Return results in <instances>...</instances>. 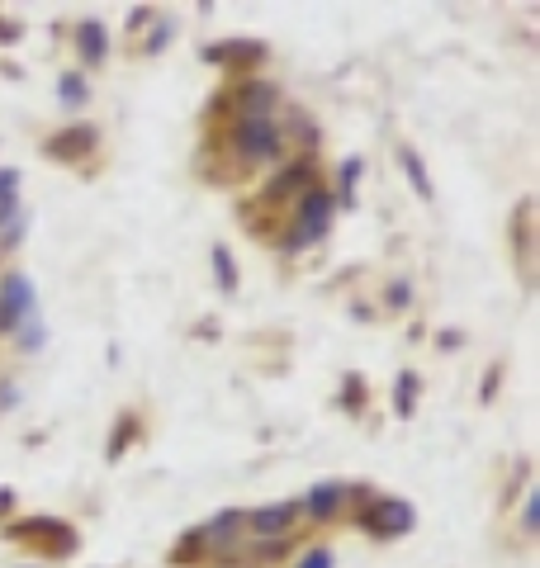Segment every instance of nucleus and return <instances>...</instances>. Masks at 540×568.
<instances>
[{"mask_svg": "<svg viewBox=\"0 0 540 568\" xmlns=\"http://www.w3.org/2000/svg\"><path fill=\"white\" fill-rule=\"evenodd\" d=\"M5 540H15V545L34 554H53V559L76 554V531L67 521H57V516H24L15 526H5Z\"/></svg>", "mask_w": 540, "mask_h": 568, "instance_id": "nucleus-1", "label": "nucleus"}, {"mask_svg": "<svg viewBox=\"0 0 540 568\" xmlns=\"http://www.w3.org/2000/svg\"><path fill=\"white\" fill-rule=\"evenodd\" d=\"M285 147V128L275 119H237L233 124V152L237 161L247 166H261V161H275Z\"/></svg>", "mask_w": 540, "mask_h": 568, "instance_id": "nucleus-2", "label": "nucleus"}, {"mask_svg": "<svg viewBox=\"0 0 540 568\" xmlns=\"http://www.w3.org/2000/svg\"><path fill=\"white\" fill-rule=\"evenodd\" d=\"M24 322H34V289L24 275H5L0 280V337L19 332Z\"/></svg>", "mask_w": 540, "mask_h": 568, "instance_id": "nucleus-3", "label": "nucleus"}, {"mask_svg": "<svg viewBox=\"0 0 540 568\" xmlns=\"http://www.w3.org/2000/svg\"><path fill=\"white\" fill-rule=\"evenodd\" d=\"M360 526L375 535V540L408 535V531H413V507H408V502H398V497H389V502H370V507L360 512Z\"/></svg>", "mask_w": 540, "mask_h": 568, "instance_id": "nucleus-4", "label": "nucleus"}, {"mask_svg": "<svg viewBox=\"0 0 540 568\" xmlns=\"http://www.w3.org/2000/svg\"><path fill=\"white\" fill-rule=\"evenodd\" d=\"M308 190H318V166H313V157H294L285 171H280V176L266 185V204L299 199V195H308Z\"/></svg>", "mask_w": 540, "mask_h": 568, "instance_id": "nucleus-5", "label": "nucleus"}, {"mask_svg": "<svg viewBox=\"0 0 540 568\" xmlns=\"http://www.w3.org/2000/svg\"><path fill=\"white\" fill-rule=\"evenodd\" d=\"M95 128L90 124H76V128H62V133H53V138L43 142V157L53 161H67V166H81V161L95 152Z\"/></svg>", "mask_w": 540, "mask_h": 568, "instance_id": "nucleus-6", "label": "nucleus"}, {"mask_svg": "<svg viewBox=\"0 0 540 568\" xmlns=\"http://www.w3.org/2000/svg\"><path fill=\"white\" fill-rule=\"evenodd\" d=\"M228 100H233L237 119H270V109L280 100V90L266 86V81H237L233 90H223Z\"/></svg>", "mask_w": 540, "mask_h": 568, "instance_id": "nucleus-7", "label": "nucleus"}, {"mask_svg": "<svg viewBox=\"0 0 540 568\" xmlns=\"http://www.w3.org/2000/svg\"><path fill=\"white\" fill-rule=\"evenodd\" d=\"M351 497H356V488H346V483H318V488H308L304 512H299V516H313V521H337Z\"/></svg>", "mask_w": 540, "mask_h": 568, "instance_id": "nucleus-8", "label": "nucleus"}, {"mask_svg": "<svg viewBox=\"0 0 540 568\" xmlns=\"http://www.w3.org/2000/svg\"><path fill=\"white\" fill-rule=\"evenodd\" d=\"M294 521H299V507H294V502H270V507L247 512V526H252L261 540H285V531Z\"/></svg>", "mask_w": 540, "mask_h": 568, "instance_id": "nucleus-9", "label": "nucleus"}, {"mask_svg": "<svg viewBox=\"0 0 540 568\" xmlns=\"http://www.w3.org/2000/svg\"><path fill=\"white\" fill-rule=\"evenodd\" d=\"M327 223H332V195L327 190H308V195H299V213H294V228H304L313 242L327 232Z\"/></svg>", "mask_w": 540, "mask_h": 568, "instance_id": "nucleus-10", "label": "nucleus"}, {"mask_svg": "<svg viewBox=\"0 0 540 568\" xmlns=\"http://www.w3.org/2000/svg\"><path fill=\"white\" fill-rule=\"evenodd\" d=\"M204 57L218 62V67H256L266 57V43L261 38H228V43H214Z\"/></svg>", "mask_w": 540, "mask_h": 568, "instance_id": "nucleus-11", "label": "nucleus"}, {"mask_svg": "<svg viewBox=\"0 0 540 568\" xmlns=\"http://www.w3.org/2000/svg\"><path fill=\"white\" fill-rule=\"evenodd\" d=\"M76 48H81V57H86L90 67H100L109 57V34L100 19H81V29H76Z\"/></svg>", "mask_w": 540, "mask_h": 568, "instance_id": "nucleus-12", "label": "nucleus"}, {"mask_svg": "<svg viewBox=\"0 0 540 568\" xmlns=\"http://www.w3.org/2000/svg\"><path fill=\"white\" fill-rule=\"evenodd\" d=\"M242 526H247V516L228 507V512L218 516V521H209V526H204V545H218V550H228V540H233Z\"/></svg>", "mask_w": 540, "mask_h": 568, "instance_id": "nucleus-13", "label": "nucleus"}, {"mask_svg": "<svg viewBox=\"0 0 540 568\" xmlns=\"http://www.w3.org/2000/svg\"><path fill=\"white\" fill-rule=\"evenodd\" d=\"M512 237H517V256H522V270L531 275V199H522V209L512 218Z\"/></svg>", "mask_w": 540, "mask_h": 568, "instance_id": "nucleus-14", "label": "nucleus"}, {"mask_svg": "<svg viewBox=\"0 0 540 568\" xmlns=\"http://www.w3.org/2000/svg\"><path fill=\"white\" fill-rule=\"evenodd\" d=\"M394 408H398V417H413V408H417V374H398Z\"/></svg>", "mask_w": 540, "mask_h": 568, "instance_id": "nucleus-15", "label": "nucleus"}, {"mask_svg": "<svg viewBox=\"0 0 540 568\" xmlns=\"http://www.w3.org/2000/svg\"><path fill=\"white\" fill-rule=\"evenodd\" d=\"M214 275H218V289H223V294L237 289V266H233V256H228V247H214Z\"/></svg>", "mask_w": 540, "mask_h": 568, "instance_id": "nucleus-16", "label": "nucleus"}, {"mask_svg": "<svg viewBox=\"0 0 540 568\" xmlns=\"http://www.w3.org/2000/svg\"><path fill=\"white\" fill-rule=\"evenodd\" d=\"M204 531H190V535H180V545H176V554H171V559H176V564H190V559H204Z\"/></svg>", "mask_w": 540, "mask_h": 568, "instance_id": "nucleus-17", "label": "nucleus"}, {"mask_svg": "<svg viewBox=\"0 0 540 568\" xmlns=\"http://www.w3.org/2000/svg\"><path fill=\"white\" fill-rule=\"evenodd\" d=\"M86 95H90V86L86 81H81V71H67V76H62V105H86Z\"/></svg>", "mask_w": 540, "mask_h": 568, "instance_id": "nucleus-18", "label": "nucleus"}, {"mask_svg": "<svg viewBox=\"0 0 540 568\" xmlns=\"http://www.w3.org/2000/svg\"><path fill=\"white\" fill-rule=\"evenodd\" d=\"M398 157H403V166H408V180H413V190H417V195H422V199H432V185H427V176H422V161H417L413 147H403Z\"/></svg>", "mask_w": 540, "mask_h": 568, "instance_id": "nucleus-19", "label": "nucleus"}, {"mask_svg": "<svg viewBox=\"0 0 540 568\" xmlns=\"http://www.w3.org/2000/svg\"><path fill=\"white\" fill-rule=\"evenodd\" d=\"M133 426H138V422H133V417H128V422H119V431H114V436H119V441L109 445V460H119V450H124V445L133 441Z\"/></svg>", "mask_w": 540, "mask_h": 568, "instance_id": "nucleus-20", "label": "nucleus"}, {"mask_svg": "<svg viewBox=\"0 0 540 568\" xmlns=\"http://www.w3.org/2000/svg\"><path fill=\"white\" fill-rule=\"evenodd\" d=\"M360 180V161L351 157V161H342V185H346V195H342V204H351V185Z\"/></svg>", "mask_w": 540, "mask_h": 568, "instance_id": "nucleus-21", "label": "nucleus"}, {"mask_svg": "<svg viewBox=\"0 0 540 568\" xmlns=\"http://www.w3.org/2000/svg\"><path fill=\"white\" fill-rule=\"evenodd\" d=\"M299 568H332V554H327L323 545H313V550L304 554V564H299Z\"/></svg>", "mask_w": 540, "mask_h": 568, "instance_id": "nucleus-22", "label": "nucleus"}, {"mask_svg": "<svg viewBox=\"0 0 540 568\" xmlns=\"http://www.w3.org/2000/svg\"><path fill=\"white\" fill-rule=\"evenodd\" d=\"M171 34H176V24H157V34L147 38V53H157L162 43H171Z\"/></svg>", "mask_w": 540, "mask_h": 568, "instance_id": "nucleus-23", "label": "nucleus"}, {"mask_svg": "<svg viewBox=\"0 0 540 568\" xmlns=\"http://www.w3.org/2000/svg\"><path fill=\"white\" fill-rule=\"evenodd\" d=\"M408 299H413V289H408V284L398 280L394 289H389V308H408Z\"/></svg>", "mask_w": 540, "mask_h": 568, "instance_id": "nucleus-24", "label": "nucleus"}, {"mask_svg": "<svg viewBox=\"0 0 540 568\" xmlns=\"http://www.w3.org/2000/svg\"><path fill=\"white\" fill-rule=\"evenodd\" d=\"M536 507H540V497H536V493H526V507H522L526 531H536Z\"/></svg>", "mask_w": 540, "mask_h": 568, "instance_id": "nucleus-25", "label": "nucleus"}, {"mask_svg": "<svg viewBox=\"0 0 540 568\" xmlns=\"http://www.w3.org/2000/svg\"><path fill=\"white\" fill-rule=\"evenodd\" d=\"M0 195H19V171H0Z\"/></svg>", "mask_w": 540, "mask_h": 568, "instance_id": "nucleus-26", "label": "nucleus"}, {"mask_svg": "<svg viewBox=\"0 0 540 568\" xmlns=\"http://www.w3.org/2000/svg\"><path fill=\"white\" fill-rule=\"evenodd\" d=\"M15 213H19V199L15 195H0V223H10Z\"/></svg>", "mask_w": 540, "mask_h": 568, "instance_id": "nucleus-27", "label": "nucleus"}, {"mask_svg": "<svg viewBox=\"0 0 540 568\" xmlns=\"http://www.w3.org/2000/svg\"><path fill=\"white\" fill-rule=\"evenodd\" d=\"M5 507H15V493H10V488H0V516H5Z\"/></svg>", "mask_w": 540, "mask_h": 568, "instance_id": "nucleus-28", "label": "nucleus"}]
</instances>
